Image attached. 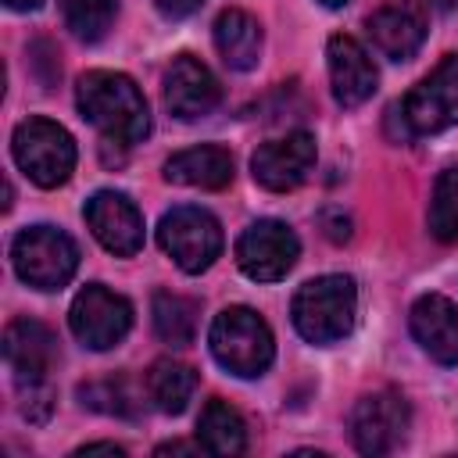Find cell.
Here are the masks:
<instances>
[{
    "label": "cell",
    "instance_id": "cell-1",
    "mask_svg": "<svg viewBox=\"0 0 458 458\" xmlns=\"http://www.w3.org/2000/svg\"><path fill=\"white\" fill-rule=\"evenodd\" d=\"M79 114L107 136V143H140L150 132V107L140 86L107 68H93L75 82Z\"/></svg>",
    "mask_w": 458,
    "mask_h": 458
},
{
    "label": "cell",
    "instance_id": "cell-2",
    "mask_svg": "<svg viewBox=\"0 0 458 458\" xmlns=\"http://www.w3.org/2000/svg\"><path fill=\"white\" fill-rule=\"evenodd\" d=\"M290 318H293V329L308 344H315V347L340 344L344 336H351L354 318H358V286H354V279L340 276V272L308 279L293 293Z\"/></svg>",
    "mask_w": 458,
    "mask_h": 458
},
{
    "label": "cell",
    "instance_id": "cell-3",
    "mask_svg": "<svg viewBox=\"0 0 458 458\" xmlns=\"http://www.w3.org/2000/svg\"><path fill=\"white\" fill-rule=\"evenodd\" d=\"M208 347L215 361L240 379L261 376L276 358V340H272L268 322L247 304H233L215 315L208 329Z\"/></svg>",
    "mask_w": 458,
    "mask_h": 458
},
{
    "label": "cell",
    "instance_id": "cell-4",
    "mask_svg": "<svg viewBox=\"0 0 458 458\" xmlns=\"http://www.w3.org/2000/svg\"><path fill=\"white\" fill-rule=\"evenodd\" d=\"M11 154H14V165L25 172V179H32L43 190L64 186L72 179L75 157H79L72 132L50 118H39V114L14 125Z\"/></svg>",
    "mask_w": 458,
    "mask_h": 458
},
{
    "label": "cell",
    "instance_id": "cell-5",
    "mask_svg": "<svg viewBox=\"0 0 458 458\" xmlns=\"http://www.w3.org/2000/svg\"><path fill=\"white\" fill-rule=\"evenodd\" d=\"M11 265L32 290H61L79 268V243L57 225H25L11 240Z\"/></svg>",
    "mask_w": 458,
    "mask_h": 458
},
{
    "label": "cell",
    "instance_id": "cell-6",
    "mask_svg": "<svg viewBox=\"0 0 458 458\" xmlns=\"http://www.w3.org/2000/svg\"><path fill=\"white\" fill-rule=\"evenodd\" d=\"M157 243L161 250L190 276H200L215 265V258L225 247L222 225L208 208L197 204H179L161 215L157 222Z\"/></svg>",
    "mask_w": 458,
    "mask_h": 458
},
{
    "label": "cell",
    "instance_id": "cell-7",
    "mask_svg": "<svg viewBox=\"0 0 458 458\" xmlns=\"http://www.w3.org/2000/svg\"><path fill=\"white\" fill-rule=\"evenodd\" d=\"M394 114L401 118L408 140L458 125V54L440 57V64L404 93Z\"/></svg>",
    "mask_w": 458,
    "mask_h": 458
},
{
    "label": "cell",
    "instance_id": "cell-8",
    "mask_svg": "<svg viewBox=\"0 0 458 458\" xmlns=\"http://www.w3.org/2000/svg\"><path fill=\"white\" fill-rule=\"evenodd\" d=\"M68 326L82 347L111 351L132 329V304L104 283H86L68 308Z\"/></svg>",
    "mask_w": 458,
    "mask_h": 458
},
{
    "label": "cell",
    "instance_id": "cell-9",
    "mask_svg": "<svg viewBox=\"0 0 458 458\" xmlns=\"http://www.w3.org/2000/svg\"><path fill=\"white\" fill-rule=\"evenodd\" d=\"M301 258L297 233L279 218H258L250 222L236 240V265L254 283H276L283 279Z\"/></svg>",
    "mask_w": 458,
    "mask_h": 458
},
{
    "label": "cell",
    "instance_id": "cell-10",
    "mask_svg": "<svg viewBox=\"0 0 458 458\" xmlns=\"http://www.w3.org/2000/svg\"><path fill=\"white\" fill-rule=\"evenodd\" d=\"M351 440L361 454H390L394 447H401V440L408 437L411 426V411L408 401L397 390H372L365 397H358V404L351 408Z\"/></svg>",
    "mask_w": 458,
    "mask_h": 458
},
{
    "label": "cell",
    "instance_id": "cell-11",
    "mask_svg": "<svg viewBox=\"0 0 458 458\" xmlns=\"http://www.w3.org/2000/svg\"><path fill=\"white\" fill-rule=\"evenodd\" d=\"M315 157H318L315 136L297 129V132H286L279 140H265L250 154V175L258 186H265L272 193H286V190H297L311 175Z\"/></svg>",
    "mask_w": 458,
    "mask_h": 458
},
{
    "label": "cell",
    "instance_id": "cell-12",
    "mask_svg": "<svg viewBox=\"0 0 458 458\" xmlns=\"http://www.w3.org/2000/svg\"><path fill=\"white\" fill-rule=\"evenodd\" d=\"M82 215H86L89 233L97 236V243L104 250H111L114 258H132L143 250V215L125 193L97 190L86 200Z\"/></svg>",
    "mask_w": 458,
    "mask_h": 458
},
{
    "label": "cell",
    "instance_id": "cell-13",
    "mask_svg": "<svg viewBox=\"0 0 458 458\" xmlns=\"http://www.w3.org/2000/svg\"><path fill=\"white\" fill-rule=\"evenodd\" d=\"M4 361L18 386H39L50 383V372L57 365V336L39 318H14L4 329Z\"/></svg>",
    "mask_w": 458,
    "mask_h": 458
},
{
    "label": "cell",
    "instance_id": "cell-14",
    "mask_svg": "<svg viewBox=\"0 0 458 458\" xmlns=\"http://www.w3.org/2000/svg\"><path fill=\"white\" fill-rule=\"evenodd\" d=\"M218 100H222L218 79L193 54H179L165 68V107L175 118H182V122L204 118V114H211L218 107Z\"/></svg>",
    "mask_w": 458,
    "mask_h": 458
},
{
    "label": "cell",
    "instance_id": "cell-15",
    "mask_svg": "<svg viewBox=\"0 0 458 458\" xmlns=\"http://www.w3.org/2000/svg\"><path fill=\"white\" fill-rule=\"evenodd\" d=\"M326 64H329V86H333V100L340 107H361L379 82V72L369 57V50L354 39V36H329L326 43Z\"/></svg>",
    "mask_w": 458,
    "mask_h": 458
},
{
    "label": "cell",
    "instance_id": "cell-16",
    "mask_svg": "<svg viewBox=\"0 0 458 458\" xmlns=\"http://www.w3.org/2000/svg\"><path fill=\"white\" fill-rule=\"evenodd\" d=\"M369 43L390 57V61H408L415 57V50L426 39V14L415 0H386L383 7H376L365 21Z\"/></svg>",
    "mask_w": 458,
    "mask_h": 458
},
{
    "label": "cell",
    "instance_id": "cell-17",
    "mask_svg": "<svg viewBox=\"0 0 458 458\" xmlns=\"http://www.w3.org/2000/svg\"><path fill=\"white\" fill-rule=\"evenodd\" d=\"M408 329L437 365H458V304L451 297L444 293L415 297L408 311Z\"/></svg>",
    "mask_w": 458,
    "mask_h": 458
},
{
    "label": "cell",
    "instance_id": "cell-18",
    "mask_svg": "<svg viewBox=\"0 0 458 458\" xmlns=\"http://www.w3.org/2000/svg\"><path fill=\"white\" fill-rule=\"evenodd\" d=\"M165 179L193 190H225L233 182V154L215 143L186 147L165 161Z\"/></svg>",
    "mask_w": 458,
    "mask_h": 458
},
{
    "label": "cell",
    "instance_id": "cell-19",
    "mask_svg": "<svg viewBox=\"0 0 458 458\" xmlns=\"http://www.w3.org/2000/svg\"><path fill=\"white\" fill-rule=\"evenodd\" d=\"M261 43H265V36H261V25L254 14L229 7L215 18V47H218V57L225 61V68H233V72L258 68Z\"/></svg>",
    "mask_w": 458,
    "mask_h": 458
},
{
    "label": "cell",
    "instance_id": "cell-20",
    "mask_svg": "<svg viewBox=\"0 0 458 458\" xmlns=\"http://www.w3.org/2000/svg\"><path fill=\"white\" fill-rule=\"evenodd\" d=\"M197 444L215 458L243 454L247 451V422H243V415L229 401L211 397L200 408V419H197Z\"/></svg>",
    "mask_w": 458,
    "mask_h": 458
},
{
    "label": "cell",
    "instance_id": "cell-21",
    "mask_svg": "<svg viewBox=\"0 0 458 458\" xmlns=\"http://www.w3.org/2000/svg\"><path fill=\"white\" fill-rule=\"evenodd\" d=\"M193 390H197V372L186 361L157 358L147 372V394H150L154 408L165 415L186 411V404L193 401Z\"/></svg>",
    "mask_w": 458,
    "mask_h": 458
},
{
    "label": "cell",
    "instance_id": "cell-22",
    "mask_svg": "<svg viewBox=\"0 0 458 458\" xmlns=\"http://www.w3.org/2000/svg\"><path fill=\"white\" fill-rule=\"evenodd\" d=\"M150 315H154V333L172 344V347H186L197 336V301L172 293V290H157L150 301Z\"/></svg>",
    "mask_w": 458,
    "mask_h": 458
},
{
    "label": "cell",
    "instance_id": "cell-23",
    "mask_svg": "<svg viewBox=\"0 0 458 458\" xmlns=\"http://www.w3.org/2000/svg\"><path fill=\"white\" fill-rule=\"evenodd\" d=\"M429 233L440 243H458V165L444 168L429 197Z\"/></svg>",
    "mask_w": 458,
    "mask_h": 458
},
{
    "label": "cell",
    "instance_id": "cell-24",
    "mask_svg": "<svg viewBox=\"0 0 458 458\" xmlns=\"http://www.w3.org/2000/svg\"><path fill=\"white\" fill-rule=\"evenodd\" d=\"M61 11H64V25L72 29L75 39L97 43L114 25L118 0H61Z\"/></svg>",
    "mask_w": 458,
    "mask_h": 458
},
{
    "label": "cell",
    "instance_id": "cell-25",
    "mask_svg": "<svg viewBox=\"0 0 458 458\" xmlns=\"http://www.w3.org/2000/svg\"><path fill=\"white\" fill-rule=\"evenodd\" d=\"M79 397L86 408H97L107 415H136V401H132L125 379H104V383L79 386Z\"/></svg>",
    "mask_w": 458,
    "mask_h": 458
},
{
    "label": "cell",
    "instance_id": "cell-26",
    "mask_svg": "<svg viewBox=\"0 0 458 458\" xmlns=\"http://www.w3.org/2000/svg\"><path fill=\"white\" fill-rule=\"evenodd\" d=\"M154 4H157V11L168 14V18H186V14H193V11L200 7V0H154Z\"/></svg>",
    "mask_w": 458,
    "mask_h": 458
},
{
    "label": "cell",
    "instance_id": "cell-27",
    "mask_svg": "<svg viewBox=\"0 0 458 458\" xmlns=\"http://www.w3.org/2000/svg\"><path fill=\"white\" fill-rule=\"evenodd\" d=\"M75 454H79V458H82V454H114V458H122L125 447L107 444V440H97V444H82V447H75Z\"/></svg>",
    "mask_w": 458,
    "mask_h": 458
},
{
    "label": "cell",
    "instance_id": "cell-28",
    "mask_svg": "<svg viewBox=\"0 0 458 458\" xmlns=\"http://www.w3.org/2000/svg\"><path fill=\"white\" fill-rule=\"evenodd\" d=\"M11 11H39L43 7V0H4Z\"/></svg>",
    "mask_w": 458,
    "mask_h": 458
},
{
    "label": "cell",
    "instance_id": "cell-29",
    "mask_svg": "<svg viewBox=\"0 0 458 458\" xmlns=\"http://www.w3.org/2000/svg\"><path fill=\"white\" fill-rule=\"evenodd\" d=\"M193 447H186V444H161L157 447V454H190Z\"/></svg>",
    "mask_w": 458,
    "mask_h": 458
},
{
    "label": "cell",
    "instance_id": "cell-30",
    "mask_svg": "<svg viewBox=\"0 0 458 458\" xmlns=\"http://www.w3.org/2000/svg\"><path fill=\"white\" fill-rule=\"evenodd\" d=\"M437 4V11H444V14H458V0H433Z\"/></svg>",
    "mask_w": 458,
    "mask_h": 458
},
{
    "label": "cell",
    "instance_id": "cell-31",
    "mask_svg": "<svg viewBox=\"0 0 458 458\" xmlns=\"http://www.w3.org/2000/svg\"><path fill=\"white\" fill-rule=\"evenodd\" d=\"M322 7H344V4H351V0H318Z\"/></svg>",
    "mask_w": 458,
    "mask_h": 458
}]
</instances>
